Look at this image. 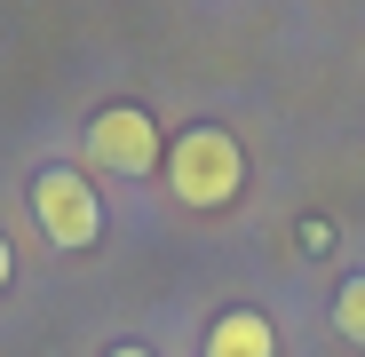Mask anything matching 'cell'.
<instances>
[{"instance_id":"obj_1","label":"cell","mask_w":365,"mask_h":357,"mask_svg":"<svg viewBox=\"0 0 365 357\" xmlns=\"http://www.w3.org/2000/svg\"><path fill=\"white\" fill-rule=\"evenodd\" d=\"M238 183H247V151H238L222 128H191L167 143V191L182 207H230Z\"/></svg>"},{"instance_id":"obj_2","label":"cell","mask_w":365,"mask_h":357,"mask_svg":"<svg viewBox=\"0 0 365 357\" xmlns=\"http://www.w3.org/2000/svg\"><path fill=\"white\" fill-rule=\"evenodd\" d=\"M32 214H40V230L56 247H72V254L103 238V207L88 191V175H72V167H40L32 175Z\"/></svg>"},{"instance_id":"obj_3","label":"cell","mask_w":365,"mask_h":357,"mask_svg":"<svg viewBox=\"0 0 365 357\" xmlns=\"http://www.w3.org/2000/svg\"><path fill=\"white\" fill-rule=\"evenodd\" d=\"M88 159L111 167V175H151V167H159V128H151V111H135V103L96 111V128H88Z\"/></svg>"},{"instance_id":"obj_4","label":"cell","mask_w":365,"mask_h":357,"mask_svg":"<svg viewBox=\"0 0 365 357\" xmlns=\"http://www.w3.org/2000/svg\"><path fill=\"white\" fill-rule=\"evenodd\" d=\"M207 357H278V333H270L262 310H230V318H215Z\"/></svg>"},{"instance_id":"obj_5","label":"cell","mask_w":365,"mask_h":357,"mask_svg":"<svg viewBox=\"0 0 365 357\" xmlns=\"http://www.w3.org/2000/svg\"><path fill=\"white\" fill-rule=\"evenodd\" d=\"M334 326H341V341H365V278H349L334 294Z\"/></svg>"},{"instance_id":"obj_6","label":"cell","mask_w":365,"mask_h":357,"mask_svg":"<svg viewBox=\"0 0 365 357\" xmlns=\"http://www.w3.org/2000/svg\"><path fill=\"white\" fill-rule=\"evenodd\" d=\"M111 357H151V349H143V341H119V349H111Z\"/></svg>"},{"instance_id":"obj_7","label":"cell","mask_w":365,"mask_h":357,"mask_svg":"<svg viewBox=\"0 0 365 357\" xmlns=\"http://www.w3.org/2000/svg\"><path fill=\"white\" fill-rule=\"evenodd\" d=\"M0 286H9V238H0Z\"/></svg>"}]
</instances>
